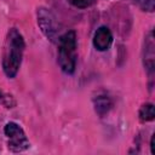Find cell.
<instances>
[{
    "label": "cell",
    "mask_w": 155,
    "mask_h": 155,
    "mask_svg": "<svg viewBox=\"0 0 155 155\" xmlns=\"http://www.w3.org/2000/svg\"><path fill=\"white\" fill-rule=\"evenodd\" d=\"M25 51V40L19 29L11 27L5 35L1 50V68L7 79H15L21 69Z\"/></svg>",
    "instance_id": "obj_1"
},
{
    "label": "cell",
    "mask_w": 155,
    "mask_h": 155,
    "mask_svg": "<svg viewBox=\"0 0 155 155\" xmlns=\"http://www.w3.org/2000/svg\"><path fill=\"white\" fill-rule=\"evenodd\" d=\"M57 63L67 75H73L78 63V38L75 30H67L57 42Z\"/></svg>",
    "instance_id": "obj_2"
},
{
    "label": "cell",
    "mask_w": 155,
    "mask_h": 155,
    "mask_svg": "<svg viewBox=\"0 0 155 155\" xmlns=\"http://www.w3.org/2000/svg\"><path fill=\"white\" fill-rule=\"evenodd\" d=\"M35 16H36V24H38L40 31L42 33V35L50 42L57 45L59 38L62 36V34L64 31H63V27H62L61 22L57 19L56 15L51 11V8H48L46 6H39V7H36Z\"/></svg>",
    "instance_id": "obj_3"
},
{
    "label": "cell",
    "mask_w": 155,
    "mask_h": 155,
    "mask_svg": "<svg viewBox=\"0 0 155 155\" xmlns=\"http://www.w3.org/2000/svg\"><path fill=\"white\" fill-rule=\"evenodd\" d=\"M4 134L6 138V147L11 153H22L30 148L29 138L23 127L16 121H8L5 124Z\"/></svg>",
    "instance_id": "obj_4"
},
{
    "label": "cell",
    "mask_w": 155,
    "mask_h": 155,
    "mask_svg": "<svg viewBox=\"0 0 155 155\" xmlns=\"http://www.w3.org/2000/svg\"><path fill=\"white\" fill-rule=\"evenodd\" d=\"M142 63L148 75L149 87L151 88L154 81V74H155V41L151 29L144 35L143 46H142Z\"/></svg>",
    "instance_id": "obj_5"
},
{
    "label": "cell",
    "mask_w": 155,
    "mask_h": 155,
    "mask_svg": "<svg viewBox=\"0 0 155 155\" xmlns=\"http://www.w3.org/2000/svg\"><path fill=\"white\" fill-rule=\"evenodd\" d=\"M113 41H114L113 33H111L110 28L107 25L98 27L93 34V38H92V45L99 52L108 51L111 47Z\"/></svg>",
    "instance_id": "obj_6"
},
{
    "label": "cell",
    "mask_w": 155,
    "mask_h": 155,
    "mask_svg": "<svg viewBox=\"0 0 155 155\" xmlns=\"http://www.w3.org/2000/svg\"><path fill=\"white\" fill-rule=\"evenodd\" d=\"M92 104H93V110L99 117H104L109 114V111L113 109V99L109 94L101 92L97 93L92 98Z\"/></svg>",
    "instance_id": "obj_7"
},
{
    "label": "cell",
    "mask_w": 155,
    "mask_h": 155,
    "mask_svg": "<svg viewBox=\"0 0 155 155\" xmlns=\"http://www.w3.org/2000/svg\"><path fill=\"white\" fill-rule=\"evenodd\" d=\"M138 119L140 122L145 124V122H150L155 119V109H154V104L150 102L143 103L138 110Z\"/></svg>",
    "instance_id": "obj_8"
},
{
    "label": "cell",
    "mask_w": 155,
    "mask_h": 155,
    "mask_svg": "<svg viewBox=\"0 0 155 155\" xmlns=\"http://www.w3.org/2000/svg\"><path fill=\"white\" fill-rule=\"evenodd\" d=\"M130 1L143 12L153 13L155 10V0H130Z\"/></svg>",
    "instance_id": "obj_9"
},
{
    "label": "cell",
    "mask_w": 155,
    "mask_h": 155,
    "mask_svg": "<svg viewBox=\"0 0 155 155\" xmlns=\"http://www.w3.org/2000/svg\"><path fill=\"white\" fill-rule=\"evenodd\" d=\"M0 104L4 105L6 109H12L16 107V99L12 94L5 93L4 91L0 90Z\"/></svg>",
    "instance_id": "obj_10"
},
{
    "label": "cell",
    "mask_w": 155,
    "mask_h": 155,
    "mask_svg": "<svg viewBox=\"0 0 155 155\" xmlns=\"http://www.w3.org/2000/svg\"><path fill=\"white\" fill-rule=\"evenodd\" d=\"M69 5H71L73 7H76V8H87L92 5L93 0H65Z\"/></svg>",
    "instance_id": "obj_11"
},
{
    "label": "cell",
    "mask_w": 155,
    "mask_h": 155,
    "mask_svg": "<svg viewBox=\"0 0 155 155\" xmlns=\"http://www.w3.org/2000/svg\"><path fill=\"white\" fill-rule=\"evenodd\" d=\"M149 147H150V153H151V154H155V149H154V134H153L151 138H150V144H149Z\"/></svg>",
    "instance_id": "obj_12"
}]
</instances>
